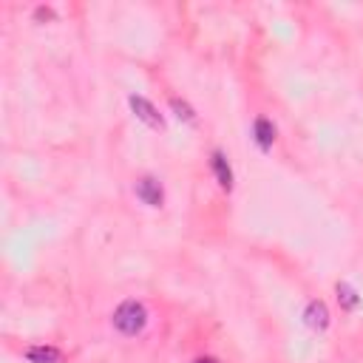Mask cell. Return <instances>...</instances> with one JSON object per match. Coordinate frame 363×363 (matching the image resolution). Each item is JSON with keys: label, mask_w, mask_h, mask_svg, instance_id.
I'll use <instances>...</instances> for the list:
<instances>
[{"label": "cell", "mask_w": 363, "mask_h": 363, "mask_svg": "<svg viewBox=\"0 0 363 363\" xmlns=\"http://www.w3.org/2000/svg\"><path fill=\"white\" fill-rule=\"evenodd\" d=\"M145 323H147V309L139 301H122L113 312V326L122 335H139L145 329Z\"/></svg>", "instance_id": "cell-1"}, {"label": "cell", "mask_w": 363, "mask_h": 363, "mask_svg": "<svg viewBox=\"0 0 363 363\" xmlns=\"http://www.w3.org/2000/svg\"><path fill=\"white\" fill-rule=\"evenodd\" d=\"M128 105H130V111L136 113V119H142L145 125H150V128H164V119H162V113L153 108V102L150 99H145V96H139V94H130L128 96Z\"/></svg>", "instance_id": "cell-2"}, {"label": "cell", "mask_w": 363, "mask_h": 363, "mask_svg": "<svg viewBox=\"0 0 363 363\" xmlns=\"http://www.w3.org/2000/svg\"><path fill=\"white\" fill-rule=\"evenodd\" d=\"M136 196L150 207H162V201H164V190H162L159 179H153V176H145L136 182Z\"/></svg>", "instance_id": "cell-3"}, {"label": "cell", "mask_w": 363, "mask_h": 363, "mask_svg": "<svg viewBox=\"0 0 363 363\" xmlns=\"http://www.w3.org/2000/svg\"><path fill=\"white\" fill-rule=\"evenodd\" d=\"M303 320H306V326L315 329V332L326 329V326H329V306H326L323 301H318V298L309 301L306 309H303Z\"/></svg>", "instance_id": "cell-4"}, {"label": "cell", "mask_w": 363, "mask_h": 363, "mask_svg": "<svg viewBox=\"0 0 363 363\" xmlns=\"http://www.w3.org/2000/svg\"><path fill=\"white\" fill-rule=\"evenodd\" d=\"M210 164H213V173H216L218 184H221L224 190H233V170H230V164H227V156H224L221 150H213Z\"/></svg>", "instance_id": "cell-5"}, {"label": "cell", "mask_w": 363, "mask_h": 363, "mask_svg": "<svg viewBox=\"0 0 363 363\" xmlns=\"http://www.w3.org/2000/svg\"><path fill=\"white\" fill-rule=\"evenodd\" d=\"M26 357L31 363H62V352L54 349V346H28Z\"/></svg>", "instance_id": "cell-6"}, {"label": "cell", "mask_w": 363, "mask_h": 363, "mask_svg": "<svg viewBox=\"0 0 363 363\" xmlns=\"http://www.w3.org/2000/svg\"><path fill=\"white\" fill-rule=\"evenodd\" d=\"M252 128H255V142H258L264 150H267V147H272V142H275V128H272V122L261 116V119H255V125H252Z\"/></svg>", "instance_id": "cell-7"}, {"label": "cell", "mask_w": 363, "mask_h": 363, "mask_svg": "<svg viewBox=\"0 0 363 363\" xmlns=\"http://www.w3.org/2000/svg\"><path fill=\"white\" fill-rule=\"evenodd\" d=\"M335 292H337V301H340V306H343V309H354V306L360 303L357 292H354L349 284H337V286H335Z\"/></svg>", "instance_id": "cell-8"}, {"label": "cell", "mask_w": 363, "mask_h": 363, "mask_svg": "<svg viewBox=\"0 0 363 363\" xmlns=\"http://www.w3.org/2000/svg\"><path fill=\"white\" fill-rule=\"evenodd\" d=\"M170 108L176 111V116H179V119H184V122H190V125H196V122H199V119H196V111H193V108H190L184 99L170 96Z\"/></svg>", "instance_id": "cell-9"}, {"label": "cell", "mask_w": 363, "mask_h": 363, "mask_svg": "<svg viewBox=\"0 0 363 363\" xmlns=\"http://www.w3.org/2000/svg\"><path fill=\"white\" fill-rule=\"evenodd\" d=\"M37 17H51V9H43V6H40V9H37Z\"/></svg>", "instance_id": "cell-10"}, {"label": "cell", "mask_w": 363, "mask_h": 363, "mask_svg": "<svg viewBox=\"0 0 363 363\" xmlns=\"http://www.w3.org/2000/svg\"><path fill=\"white\" fill-rule=\"evenodd\" d=\"M193 363H218V360H216V357H196Z\"/></svg>", "instance_id": "cell-11"}]
</instances>
